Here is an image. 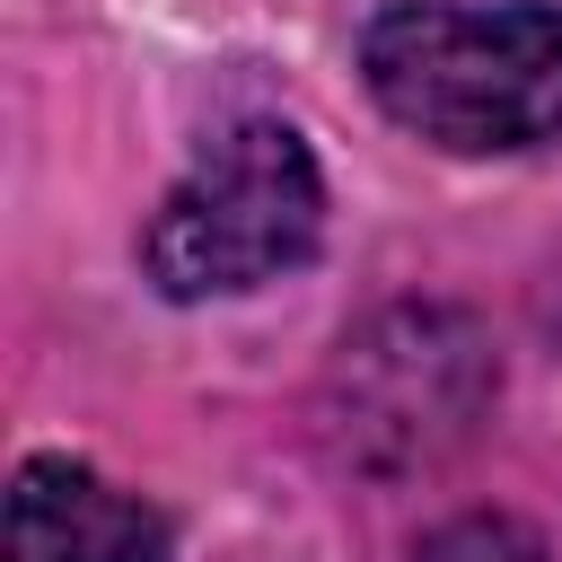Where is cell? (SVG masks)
Here are the masks:
<instances>
[{"instance_id":"2","label":"cell","mask_w":562,"mask_h":562,"mask_svg":"<svg viewBox=\"0 0 562 562\" xmlns=\"http://www.w3.org/2000/svg\"><path fill=\"white\" fill-rule=\"evenodd\" d=\"M316 237H325V176L307 140L272 114H246L184 167V184H167V202L140 228V263L167 299H228L299 272Z\"/></svg>"},{"instance_id":"4","label":"cell","mask_w":562,"mask_h":562,"mask_svg":"<svg viewBox=\"0 0 562 562\" xmlns=\"http://www.w3.org/2000/svg\"><path fill=\"white\" fill-rule=\"evenodd\" d=\"M0 562H167V518L70 457H26L9 474Z\"/></svg>"},{"instance_id":"3","label":"cell","mask_w":562,"mask_h":562,"mask_svg":"<svg viewBox=\"0 0 562 562\" xmlns=\"http://www.w3.org/2000/svg\"><path fill=\"white\" fill-rule=\"evenodd\" d=\"M492 404V351L457 307H395L334 369V439L351 465H439Z\"/></svg>"},{"instance_id":"1","label":"cell","mask_w":562,"mask_h":562,"mask_svg":"<svg viewBox=\"0 0 562 562\" xmlns=\"http://www.w3.org/2000/svg\"><path fill=\"white\" fill-rule=\"evenodd\" d=\"M369 97L430 149L483 158L562 132V9L553 0H395L360 35Z\"/></svg>"}]
</instances>
